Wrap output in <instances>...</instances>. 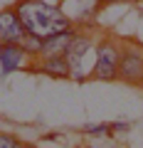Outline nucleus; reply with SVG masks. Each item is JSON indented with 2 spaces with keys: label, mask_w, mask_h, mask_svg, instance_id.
Masks as SVG:
<instances>
[{
  "label": "nucleus",
  "mask_w": 143,
  "mask_h": 148,
  "mask_svg": "<svg viewBox=\"0 0 143 148\" xmlns=\"http://www.w3.org/2000/svg\"><path fill=\"white\" fill-rule=\"evenodd\" d=\"M118 79L126 84H143V47L126 45L118 57Z\"/></svg>",
  "instance_id": "20e7f679"
},
{
  "label": "nucleus",
  "mask_w": 143,
  "mask_h": 148,
  "mask_svg": "<svg viewBox=\"0 0 143 148\" xmlns=\"http://www.w3.org/2000/svg\"><path fill=\"white\" fill-rule=\"evenodd\" d=\"M0 47H3V37H0Z\"/></svg>",
  "instance_id": "9b49d317"
},
{
  "label": "nucleus",
  "mask_w": 143,
  "mask_h": 148,
  "mask_svg": "<svg viewBox=\"0 0 143 148\" xmlns=\"http://www.w3.org/2000/svg\"><path fill=\"white\" fill-rule=\"evenodd\" d=\"M118 57H121V47L114 45L111 40H106L96 47V59H94V69L91 77L94 79H116L118 77Z\"/></svg>",
  "instance_id": "7ed1b4c3"
},
{
  "label": "nucleus",
  "mask_w": 143,
  "mask_h": 148,
  "mask_svg": "<svg viewBox=\"0 0 143 148\" xmlns=\"http://www.w3.org/2000/svg\"><path fill=\"white\" fill-rule=\"evenodd\" d=\"M17 146H22L17 138H12V136H0V148H17Z\"/></svg>",
  "instance_id": "1a4fd4ad"
},
{
  "label": "nucleus",
  "mask_w": 143,
  "mask_h": 148,
  "mask_svg": "<svg viewBox=\"0 0 143 148\" xmlns=\"http://www.w3.org/2000/svg\"><path fill=\"white\" fill-rule=\"evenodd\" d=\"M106 131H111L106 123H101V126H89V128H86V133H91V136H106Z\"/></svg>",
  "instance_id": "9d476101"
},
{
  "label": "nucleus",
  "mask_w": 143,
  "mask_h": 148,
  "mask_svg": "<svg viewBox=\"0 0 143 148\" xmlns=\"http://www.w3.org/2000/svg\"><path fill=\"white\" fill-rule=\"evenodd\" d=\"M27 35L25 25H22L20 15L17 10H3L0 12V37H3V42H22V37Z\"/></svg>",
  "instance_id": "423d86ee"
},
{
  "label": "nucleus",
  "mask_w": 143,
  "mask_h": 148,
  "mask_svg": "<svg viewBox=\"0 0 143 148\" xmlns=\"http://www.w3.org/2000/svg\"><path fill=\"white\" fill-rule=\"evenodd\" d=\"M64 57H67V64H69V77L84 79V77H91L94 59H96V47L91 45V40L74 35L67 52H64Z\"/></svg>",
  "instance_id": "f03ea898"
},
{
  "label": "nucleus",
  "mask_w": 143,
  "mask_h": 148,
  "mask_svg": "<svg viewBox=\"0 0 143 148\" xmlns=\"http://www.w3.org/2000/svg\"><path fill=\"white\" fill-rule=\"evenodd\" d=\"M32 54L17 42H3V47H0V64H3V72L5 74L15 72V69H22Z\"/></svg>",
  "instance_id": "39448f33"
},
{
  "label": "nucleus",
  "mask_w": 143,
  "mask_h": 148,
  "mask_svg": "<svg viewBox=\"0 0 143 148\" xmlns=\"http://www.w3.org/2000/svg\"><path fill=\"white\" fill-rule=\"evenodd\" d=\"M15 10L20 15L22 25H25V30L30 35L40 37V40L57 35L62 30H69V17L59 8L49 5L44 0H22Z\"/></svg>",
  "instance_id": "f257e3e1"
},
{
  "label": "nucleus",
  "mask_w": 143,
  "mask_h": 148,
  "mask_svg": "<svg viewBox=\"0 0 143 148\" xmlns=\"http://www.w3.org/2000/svg\"><path fill=\"white\" fill-rule=\"evenodd\" d=\"M72 37H74V32L72 30H62L57 32V35H49L42 40V49H40V57H52V54H64L69 47V42H72Z\"/></svg>",
  "instance_id": "0eeeda50"
},
{
  "label": "nucleus",
  "mask_w": 143,
  "mask_h": 148,
  "mask_svg": "<svg viewBox=\"0 0 143 148\" xmlns=\"http://www.w3.org/2000/svg\"><path fill=\"white\" fill-rule=\"evenodd\" d=\"M40 72L49 74V77H69V64L64 54H52V57H42L40 62Z\"/></svg>",
  "instance_id": "6e6552de"
}]
</instances>
